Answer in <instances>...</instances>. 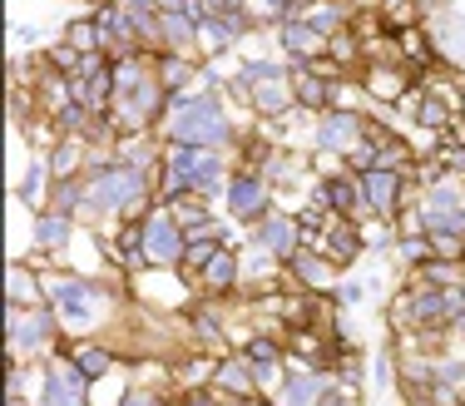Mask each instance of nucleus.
<instances>
[{"mask_svg": "<svg viewBox=\"0 0 465 406\" xmlns=\"http://www.w3.org/2000/svg\"><path fill=\"white\" fill-rule=\"evenodd\" d=\"M173 139L179 144H223L228 139V119L223 109H218L213 100H198V104H183L173 100Z\"/></svg>", "mask_w": 465, "mask_h": 406, "instance_id": "nucleus-1", "label": "nucleus"}, {"mask_svg": "<svg viewBox=\"0 0 465 406\" xmlns=\"http://www.w3.org/2000/svg\"><path fill=\"white\" fill-rule=\"evenodd\" d=\"M169 173H173L169 189H179V183H183V189L213 193L218 183H223V179H218V173H223V169H218V159H213L208 149H193V144H183V149L169 153Z\"/></svg>", "mask_w": 465, "mask_h": 406, "instance_id": "nucleus-2", "label": "nucleus"}, {"mask_svg": "<svg viewBox=\"0 0 465 406\" xmlns=\"http://www.w3.org/2000/svg\"><path fill=\"white\" fill-rule=\"evenodd\" d=\"M90 199H94V203H104V208H129V213H134L139 199H143V173H139V169L99 173L94 189H90Z\"/></svg>", "mask_w": 465, "mask_h": 406, "instance_id": "nucleus-3", "label": "nucleus"}, {"mask_svg": "<svg viewBox=\"0 0 465 406\" xmlns=\"http://www.w3.org/2000/svg\"><path fill=\"white\" fill-rule=\"evenodd\" d=\"M54 288V307H60V317L70 327H90L94 322V298L99 292L90 282H50Z\"/></svg>", "mask_w": 465, "mask_h": 406, "instance_id": "nucleus-4", "label": "nucleus"}, {"mask_svg": "<svg viewBox=\"0 0 465 406\" xmlns=\"http://www.w3.org/2000/svg\"><path fill=\"white\" fill-rule=\"evenodd\" d=\"M367 203L376 213H396V203H401V173L396 169H367Z\"/></svg>", "mask_w": 465, "mask_h": 406, "instance_id": "nucleus-5", "label": "nucleus"}, {"mask_svg": "<svg viewBox=\"0 0 465 406\" xmlns=\"http://www.w3.org/2000/svg\"><path fill=\"white\" fill-rule=\"evenodd\" d=\"M143 253H149L153 262H173L183 253V238H179V228L169 223V218H153L149 228H143Z\"/></svg>", "mask_w": 465, "mask_h": 406, "instance_id": "nucleus-6", "label": "nucleus"}, {"mask_svg": "<svg viewBox=\"0 0 465 406\" xmlns=\"http://www.w3.org/2000/svg\"><path fill=\"white\" fill-rule=\"evenodd\" d=\"M80 377L84 371L80 367H54L50 371V406H80Z\"/></svg>", "mask_w": 465, "mask_h": 406, "instance_id": "nucleus-7", "label": "nucleus"}, {"mask_svg": "<svg viewBox=\"0 0 465 406\" xmlns=\"http://www.w3.org/2000/svg\"><path fill=\"white\" fill-rule=\"evenodd\" d=\"M258 74V109H268V114H278V109H287V90H282V80H278V70L272 64H262V70H252Z\"/></svg>", "mask_w": 465, "mask_h": 406, "instance_id": "nucleus-8", "label": "nucleus"}, {"mask_svg": "<svg viewBox=\"0 0 465 406\" xmlns=\"http://www.w3.org/2000/svg\"><path fill=\"white\" fill-rule=\"evenodd\" d=\"M262 203H268V193H262L258 179H238V183H232V213L252 218V213H262Z\"/></svg>", "mask_w": 465, "mask_h": 406, "instance_id": "nucleus-9", "label": "nucleus"}, {"mask_svg": "<svg viewBox=\"0 0 465 406\" xmlns=\"http://www.w3.org/2000/svg\"><path fill=\"white\" fill-rule=\"evenodd\" d=\"M258 243L272 248V253H292L297 233H292V223H282V218H268V223H262V233H258Z\"/></svg>", "mask_w": 465, "mask_h": 406, "instance_id": "nucleus-10", "label": "nucleus"}, {"mask_svg": "<svg viewBox=\"0 0 465 406\" xmlns=\"http://www.w3.org/2000/svg\"><path fill=\"white\" fill-rule=\"evenodd\" d=\"M45 317H25L20 322V312H10V332H15V347H40L45 342Z\"/></svg>", "mask_w": 465, "mask_h": 406, "instance_id": "nucleus-11", "label": "nucleus"}, {"mask_svg": "<svg viewBox=\"0 0 465 406\" xmlns=\"http://www.w3.org/2000/svg\"><path fill=\"white\" fill-rule=\"evenodd\" d=\"M327 248H331V258H341V262L357 258V248H361L357 228H351V223H337V228H331V238H327Z\"/></svg>", "mask_w": 465, "mask_h": 406, "instance_id": "nucleus-12", "label": "nucleus"}, {"mask_svg": "<svg viewBox=\"0 0 465 406\" xmlns=\"http://www.w3.org/2000/svg\"><path fill=\"white\" fill-rule=\"evenodd\" d=\"M351 134H357V119H351V114H331L327 124H322V144H327V149L351 144Z\"/></svg>", "mask_w": 465, "mask_h": 406, "instance_id": "nucleus-13", "label": "nucleus"}, {"mask_svg": "<svg viewBox=\"0 0 465 406\" xmlns=\"http://www.w3.org/2000/svg\"><path fill=\"white\" fill-rule=\"evenodd\" d=\"M218 381H223L232 397H248V391H252V371L242 367V361H228V367H218Z\"/></svg>", "mask_w": 465, "mask_h": 406, "instance_id": "nucleus-14", "label": "nucleus"}, {"mask_svg": "<svg viewBox=\"0 0 465 406\" xmlns=\"http://www.w3.org/2000/svg\"><path fill=\"white\" fill-rule=\"evenodd\" d=\"M292 268L302 272V282H312V288H327V282H331V268H327L322 258H307V253H297V258H292Z\"/></svg>", "mask_w": 465, "mask_h": 406, "instance_id": "nucleus-15", "label": "nucleus"}, {"mask_svg": "<svg viewBox=\"0 0 465 406\" xmlns=\"http://www.w3.org/2000/svg\"><path fill=\"white\" fill-rule=\"evenodd\" d=\"M64 238H70V218H64V213H45V218H40V243H45V248H60Z\"/></svg>", "mask_w": 465, "mask_h": 406, "instance_id": "nucleus-16", "label": "nucleus"}, {"mask_svg": "<svg viewBox=\"0 0 465 406\" xmlns=\"http://www.w3.org/2000/svg\"><path fill=\"white\" fill-rule=\"evenodd\" d=\"M74 367H80L84 377H104V371H109V352H104V347H80V352H74Z\"/></svg>", "mask_w": 465, "mask_h": 406, "instance_id": "nucleus-17", "label": "nucleus"}, {"mask_svg": "<svg viewBox=\"0 0 465 406\" xmlns=\"http://www.w3.org/2000/svg\"><path fill=\"white\" fill-rule=\"evenodd\" d=\"M317 391H322V381H317V377H297L292 387H287V406H312Z\"/></svg>", "mask_w": 465, "mask_h": 406, "instance_id": "nucleus-18", "label": "nucleus"}, {"mask_svg": "<svg viewBox=\"0 0 465 406\" xmlns=\"http://www.w3.org/2000/svg\"><path fill=\"white\" fill-rule=\"evenodd\" d=\"M232 272H238V262H232V253H223V248H218V258L208 262V282H213V288H228Z\"/></svg>", "mask_w": 465, "mask_h": 406, "instance_id": "nucleus-19", "label": "nucleus"}, {"mask_svg": "<svg viewBox=\"0 0 465 406\" xmlns=\"http://www.w3.org/2000/svg\"><path fill=\"white\" fill-rule=\"evenodd\" d=\"M322 199H327L331 208H341V213H347V208H351V203H357V189H351V183H347V179H331V183H327V189H322Z\"/></svg>", "mask_w": 465, "mask_h": 406, "instance_id": "nucleus-20", "label": "nucleus"}, {"mask_svg": "<svg viewBox=\"0 0 465 406\" xmlns=\"http://www.w3.org/2000/svg\"><path fill=\"white\" fill-rule=\"evenodd\" d=\"M213 258H218L213 238H198V243H188V248H183V262H188V268H208Z\"/></svg>", "mask_w": 465, "mask_h": 406, "instance_id": "nucleus-21", "label": "nucleus"}, {"mask_svg": "<svg viewBox=\"0 0 465 406\" xmlns=\"http://www.w3.org/2000/svg\"><path fill=\"white\" fill-rule=\"evenodd\" d=\"M297 94H302V104H322L327 100V84L317 80V74H297Z\"/></svg>", "mask_w": 465, "mask_h": 406, "instance_id": "nucleus-22", "label": "nucleus"}, {"mask_svg": "<svg viewBox=\"0 0 465 406\" xmlns=\"http://www.w3.org/2000/svg\"><path fill=\"white\" fill-rule=\"evenodd\" d=\"M371 90L386 94V100H396V94H401V80H396L391 70H376V74H371Z\"/></svg>", "mask_w": 465, "mask_h": 406, "instance_id": "nucleus-23", "label": "nucleus"}, {"mask_svg": "<svg viewBox=\"0 0 465 406\" xmlns=\"http://www.w3.org/2000/svg\"><path fill=\"white\" fill-rule=\"evenodd\" d=\"M282 40H287V50H312V45H317L307 25H287V30H282Z\"/></svg>", "mask_w": 465, "mask_h": 406, "instance_id": "nucleus-24", "label": "nucleus"}, {"mask_svg": "<svg viewBox=\"0 0 465 406\" xmlns=\"http://www.w3.org/2000/svg\"><path fill=\"white\" fill-rule=\"evenodd\" d=\"M179 80H188V60L169 54V60H163V84H179Z\"/></svg>", "mask_w": 465, "mask_h": 406, "instance_id": "nucleus-25", "label": "nucleus"}, {"mask_svg": "<svg viewBox=\"0 0 465 406\" xmlns=\"http://www.w3.org/2000/svg\"><path fill=\"white\" fill-rule=\"evenodd\" d=\"M173 218H179V223H188V228H208V223H203V208H198V203H179V208H173Z\"/></svg>", "mask_w": 465, "mask_h": 406, "instance_id": "nucleus-26", "label": "nucleus"}, {"mask_svg": "<svg viewBox=\"0 0 465 406\" xmlns=\"http://www.w3.org/2000/svg\"><path fill=\"white\" fill-rule=\"evenodd\" d=\"M416 119H426V124H446V104H440V100H426Z\"/></svg>", "mask_w": 465, "mask_h": 406, "instance_id": "nucleus-27", "label": "nucleus"}, {"mask_svg": "<svg viewBox=\"0 0 465 406\" xmlns=\"http://www.w3.org/2000/svg\"><path fill=\"white\" fill-rule=\"evenodd\" d=\"M94 35H99V25H74V30H70V40H74L80 50H90V45H94Z\"/></svg>", "mask_w": 465, "mask_h": 406, "instance_id": "nucleus-28", "label": "nucleus"}, {"mask_svg": "<svg viewBox=\"0 0 465 406\" xmlns=\"http://www.w3.org/2000/svg\"><path fill=\"white\" fill-rule=\"evenodd\" d=\"M30 292H35V282L20 278V268H15V272H10V298H30Z\"/></svg>", "mask_w": 465, "mask_h": 406, "instance_id": "nucleus-29", "label": "nucleus"}, {"mask_svg": "<svg viewBox=\"0 0 465 406\" xmlns=\"http://www.w3.org/2000/svg\"><path fill=\"white\" fill-rule=\"evenodd\" d=\"M74 159H80V153H74V149H60V153H54V173H60V179H64V173L74 169Z\"/></svg>", "mask_w": 465, "mask_h": 406, "instance_id": "nucleus-30", "label": "nucleus"}, {"mask_svg": "<svg viewBox=\"0 0 465 406\" xmlns=\"http://www.w3.org/2000/svg\"><path fill=\"white\" fill-rule=\"evenodd\" d=\"M331 54H337V60H351V54H357V40L337 35V40H331Z\"/></svg>", "mask_w": 465, "mask_h": 406, "instance_id": "nucleus-31", "label": "nucleus"}, {"mask_svg": "<svg viewBox=\"0 0 465 406\" xmlns=\"http://www.w3.org/2000/svg\"><path fill=\"white\" fill-rule=\"evenodd\" d=\"M312 25H317V30H331V25H337V10H317Z\"/></svg>", "mask_w": 465, "mask_h": 406, "instance_id": "nucleus-32", "label": "nucleus"}, {"mask_svg": "<svg viewBox=\"0 0 465 406\" xmlns=\"http://www.w3.org/2000/svg\"><path fill=\"white\" fill-rule=\"evenodd\" d=\"M124 406H159V401H153L149 391H129V397H124Z\"/></svg>", "mask_w": 465, "mask_h": 406, "instance_id": "nucleus-33", "label": "nucleus"}, {"mask_svg": "<svg viewBox=\"0 0 465 406\" xmlns=\"http://www.w3.org/2000/svg\"><path fill=\"white\" fill-rule=\"evenodd\" d=\"M252 5H262V10L272 15V10H282V0H252Z\"/></svg>", "mask_w": 465, "mask_h": 406, "instance_id": "nucleus-34", "label": "nucleus"}, {"mask_svg": "<svg viewBox=\"0 0 465 406\" xmlns=\"http://www.w3.org/2000/svg\"><path fill=\"white\" fill-rule=\"evenodd\" d=\"M129 5H134V10H139V5H143V10H149V5H153V0H129Z\"/></svg>", "mask_w": 465, "mask_h": 406, "instance_id": "nucleus-35", "label": "nucleus"}]
</instances>
